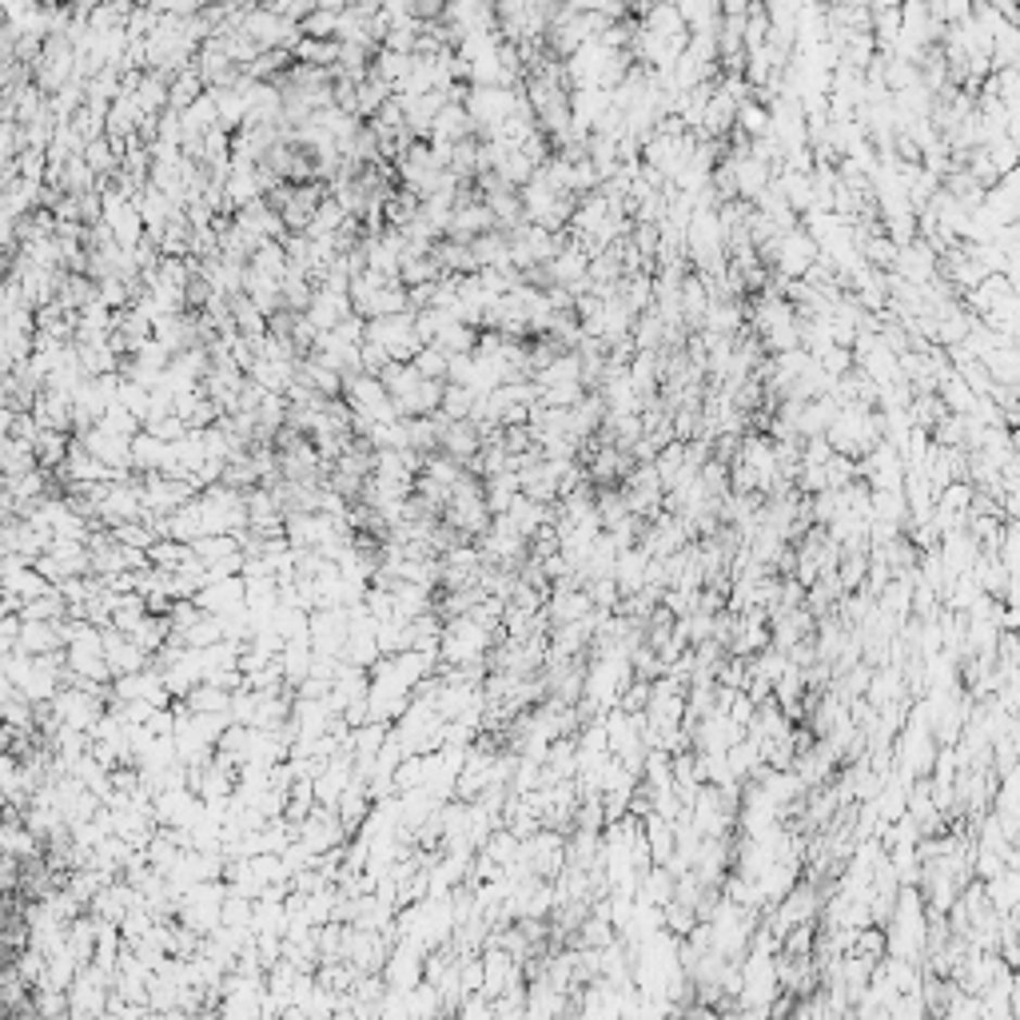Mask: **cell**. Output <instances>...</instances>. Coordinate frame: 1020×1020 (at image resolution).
<instances>
[{
  "label": "cell",
  "instance_id": "1",
  "mask_svg": "<svg viewBox=\"0 0 1020 1020\" xmlns=\"http://www.w3.org/2000/svg\"><path fill=\"white\" fill-rule=\"evenodd\" d=\"M769 264L778 267L781 284H793V279H805V272L817 264V243L809 240V231L797 224V228L781 231L778 243H773V255Z\"/></svg>",
  "mask_w": 1020,
  "mask_h": 1020
},
{
  "label": "cell",
  "instance_id": "2",
  "mask_svg": "<svg viewBox=\"0 0 1020 1020\" xmlns=\"http://www.w3.org/2000/svg\"><path fill=\"white\" fill-rule=\"evenodd\" d=\"M522 88H475V97H470V124L479 128L482 124V136L494 133L499 124L515 112V100Z\"/></svg>",
  "mask_w": 1020,
  "mask_h": 1020
},
{
  "label": "cell",
  "instance_id": "3",
  "mask_svg": "<svg viewBox=\"0 0 1020 1020\" xmlns=\"http://www.w3.org/2000/svg\"><path fill=\"white\" fill-rule=\"evenodd\" d=\"M455 231L458 236H487V231H494V219L491 212H487V204H467L463 212L455 216Z\"/></svg>",
  "mask_w": 1020,
  "mask_h": 1020
},
{
  "label": "cell",
  "instance_id": "4",
  "mask_svg": "<svg viewBox=\"0 0 1020 1020\" xmlns=\"http://www.w3.org/2000/svg\"><path fill=\"white\" fill-rule=\"evenodd\" d=\"M475 124H470V116L463 109H451V112H443L439 116V133L443 136H451V140H458V136H467Z\"/></svg>",
  "mask_w": 1020,
  "mask_h": 1020
},
{
  "label": "cell",
  "instance_id": "5",
  "mask_svg": "<svg viewBox=\"0 0 1020 1020\" xmlns=\"http://www.w3.org/2000/svg\"><path fill=\"white\" fill-rule=\"evenodd\" d=\"M423 367H427V372H443V363L435 360V355H427V360H423Z\"/></svg>",
  "mask_w": 1020,
  "mask_h": 1020
}]
</instances>
